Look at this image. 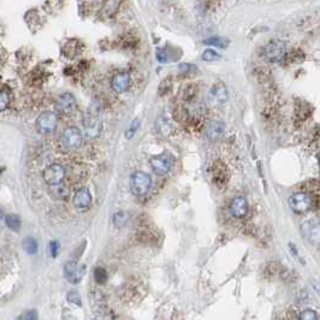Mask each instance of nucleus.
<instances>
[{
    "label": "nucleus",
    "instance_id": "obj_1",
    "mask_svg": "<svg viewBox=\"0 0 320 320\" xmlns=\"http://www.w3.org/2000/svg\"><path fill=\"white\" fill-rule=\"evenodd\" d=\"M83 128H85V135L87 139H95L99 136L101 131V121L99 111L94 106L89 107L83 117Z\"/></svg>",
    "mask_w": 320,
    "mask_h": 320
},
{
    "label": "nucleus",
    "instance_id": "obj_2",
    "mask_svg": "<svg viewBox=\"0 0 320 320\" xmlns=\"http://www.w3.org/2000/svg\"><path fill=\"white\" fill-rule=\"evenodd\" d=\"M152 187V178L146 172L136 171L130 177V189L135 196L147 195Z\"/></svg>",
    "mask_w": 320,
    "mask_h": 320
},
{
    "label": "nucleus",
    "instance_id": "obj_3",
    "mask_svg": "<svg viewBox=\"0 0 320 320\" xmlns=\"http://www.w3.org/2000/svg\"><path fill=\"white\" fill-rule=\"evenodd\" d=\"M288 46L282 40L270 41L262 50V57L270 63H278L285 58Z\"/></svg>",
    "mask_w": 320,
    "mask_h": 320
},
{
    "label": "nucleus",
    "instance_id": "obj_4",
    "mask_svg": "<svg viewBox=\"0 0 320 320\" xmlns=\"http://www.w3.org/2000/svg\"><path fill=\"white\" fill-rule=\"evenodd\" d=\"M229 92L226 86L222 82H217L212 86L207 95V101L212 107H220L228 101Z\"/></svg>",
    "mask_w": 320,
    "mask_h": 320
},
{
    "label": "nucleus",
    "instance_id": "obj_5",
    "mask_svg": "<svg viewBox=\"0 0 320 320\" xmlns=\"http://www.w3.org/2000/svg\"><path fill=\"white\" fill-rule=\"evenodd\" d=\"M151 167L153 172L158 176H165L170 172L173 165V159L169 153H163L155 155L151 159Z\"/></svg>",
    "mask_w": 320,
    "mask_h": 320
},
{
    "label": "nucleus",
    "instance_id": "obj_6",
    "mask_svg": "<svg viewBox=\"0 0 320 320\" xmlns=\"http://www.w3.org/2000/svg\"><path fill=\"white\" fill-rule=\"evenodd\" d=\"M57 123H58V117L56 113L46 111L41 113L37 119V129L40 134L47 135V134H52L56 130Z\"/></svg>",
    "mask_w": 320,
    "mask_h": 320
},
{
    "label": "nucleus",
    "instance_id": "obj_7",
    "mask_svg": "<svg viewBox=\"0 0 320 320\" xmlns=\"http://www.w3.org/2000/svg\"><path fill=\"white\" fill-rule=\"evenodd\" d=\"M62 142L63 146L67 149H70V151L79 149L81 145H82V134H81V130L76 127H69L63 133Z\"/></svg>",
    "mask_w": 320,
    "mask_h": 320
},
{
    "label": "nucleus",
    "instance_id": "obj_8",
    "mask_svg": "<svg viewBox=\"0 0 320 320\" xmlns=\"http://www.w3.org/2000/svg\"><path fill=\"white\" fill-rule=\"evenodd\" d=\"M288 203L295 213L301 214L312 207V199L306 193H296L289 197Z\"/></svg>",
    "mask_w": 320,
    "mask_h": 320
},
{
    "label": "nucleus",
    "instance_id": "obj_9",
    "mask_svg": "<svg viewBox=\"0 0 320 320\" xmlns=\"http://www.w3.org/2000/svg\"><path fill=\"white\" fill-rule=\"evenodd\" d=\"M57 110L58 112H61L62 115L65 116H70L76 111L77 109V103H76V99L73 94L70 93H63L57 99V103H56Z\"/></svg>",
    "mask_w": 320,
    "mask_h": 320
},
{
    "label": "nucleus",
    "instance_id": "obj_10",
    "mask_svg": "<svg viewBox=\"0 0 320 320\" xmlns=\"http://www.w3.org/2000/svg\"><path fill=\"white\" fill-rule=\"evenodd\" d=\"M65 175H67V172H65V169L61 164H52V165L45 169L44 179L50 185L59 184L64 181Z\"/></svg>",
    "mask_w": 320,
    "mask_h": 320
},
{
    "label": "nucleus",
    "instance_id": "obj_11",
    "mask_svg": "<svg viewBox=\"0 0 320 320\" xmlns=\"http://www.w3.org/2000/svg\"><path fill=\"white\" fill-rule=\"evenodd\" d=\"M248 209H249V206H248L247 200L243 196L234 197L230 202V212L235 218L246 217Z\"/></svg>",
    "mask_w": 320,
    "mask_h": 320
},
{
    "label": "nucleus",
    "instance_id": "obj_12",
    "mask_svg": "<svg viewBox=\"0 0 320 320\" xmlns=\"http://www.w3.org/2000/svg\"><path fill=\"white\" fill-rule=\"evenodd\" d=\"M111 87L117 94L125 93L130 87V75L128 73L116 74L115 76L112 77Z\"/></svg>",
    "mask_w": 320,
    "mask_h": 320
},
{
    "label": "nucleus",
    "instance_id": "obj_13",
    "mask_svg": "<svg viewBox=\"0 0 320 320\" xmlns=\"http://www.w3.org/2000/svg\"><path fill=\"white\" fill-rule=\"evenodd\" d=\"M85 266H79L75 264V262H68L64 267L65 276L74 284L81 282V279L83 278V274H85Z\"/></svg>",
    "mask_w": 320,
    "mask_h": 320
},
{
    "label": "nucleus",
    "instance_id": "obj_14",
    "mask_svg": "<svg viewBox=\"0 0 320 320\" xmlns=\"http://www.w3.org/2000/svg\"><path fill=\"white\" fill-rule=\"evenodd\" d=\"M74 205L80 209H86L92 205V194L87 188H80L74 195Z\"/></svg>",
    "mask_w": 320,
    "mask_h": 320
},
{
    "label": "nucleus",
    "instance_id": "obj_15",
    "mask_svg": "<svg viewBox=\"0 0 320 320\" xmlns=\"http://www.w3.org/2000/svg\"><path fill=\"white\" fill-rule=\"evenodd\" d=\"M224 133H225V125H224L223 122L212 121L206 127V136L211 141L219 140L224 135Z\"/></svg>",
    "mask_w": 320,
    "mask_h": 320
},
{
    "label": "nucleus",
    "instance_id": "obj_16",
    "mask_svg": "<svg viewBox=\"0 0 320 320\" xmlns=\"http://www.w3.org/2000/svg\"><path fill=\"white\" fill-rule=\"evenodd\" d=\"M213 176L214 182H216L217 184H219V187H222L224 183H226V179H228V170H226V166L224 165L222 161L214 163Z\"/></svg>",
    "mask_w": 320,
    "mask_h": 320
},
{
    "label": "nucleus",
    "instance_id": "obj_17",
    "mask_svg": "<svg viewBox=\"0 0 320 320\" xmlns=\"http://www.w3.org/2000/svg\"><path fill=\"white\" fill-rule=\"evenodd\" d=\"M50 195L52 196V199L62 201V200H65L69 196V189L67 185L63 183L50 185Z\"/></svg>",
    "mask_w": 320,
    "mask_h": 320
},
{
    "label": "nucleus",
    "instance_id": "obj_18",
    "mask_svg": "<svg viewBox=\"0 0 320 320\" xmlns=\"http://www.w3.org/2000/svg\"><path fill=\"white\" fill-rule=\"evenodd\" d=\"M22 243H23V249H25L28 254H32L33 255V254L38 252V242L35 238L26 237Z\"/></svg>",
    "mask_w": 320,
    "mask_h": 320
},
{
    "label": "nucleus",
    "instance_id": "obj_19",
    "mask_svg": "<svg viewBox=\"0 0 320 320\" xmlns=\"http://www.w3.org/2000/svg\"><path fill=\"white\" fill-rule=\"evenodd\" d=\"M5 223H7L8 228L13 230V231H19L21 228V219L16 214H9V216L5 218Z\"/></svg>",
    "mask_w": 320,
    "mask_h": 320
},
{
    "label": "nucleus",
    "instance_id": "obj_20",
    "mask_svg": "<svg viewBox=\"0 0 320 320\" xmlns=\"http://www.w3.org/2000/svg\"><path fill=\"white\" fill-rule=\"evenodd\" d=\"M94 278H95V282L99 283V284H104L106 283L107 278H109V274H107V272L105 268L103 267H98L95 268L94 271Z\"/></svg>",
    "mask_w": 320,
    "mask_h": 320
},
{
    "label": "nucleus",
    "instance_id": "obj_21",
    "mask_svg": "<svg viewBox=\"0 0 320 320\" xmlns=\"http://www.w3.org/2000/svg\"><path fill=\"white\" fill-rule=\"evenodd\" d=\"M205 44L213 47H219V49H225L226 45H228V41L224 40L223 38H211L208 40H205Z\"/></svg>",
    "mask_w": 320,
    "mask_h": 320
},
{
    "label": "nucleus",
    "instance_id": "obj_22",
    "mask_svg": "<svg viewBox=\"0 0 320 320\" xmlns=\"http://www.w3.org/2000/svg\"><path fill=\"white\" fill-rule=\"evenodd\" d=\"M128 222V214L124 212H117V213L113 216V224L116 226H123Z\"/></svg>",
    "mask_w": 320,
    "mask_h": 320
},
{
    "label": "nucleus",
    "instance_id": "obj_23",
    "mask_svg": "<svg viewBox=\"0 0 320 320\" xmlns=\"http://www.w3.org/2000/svg\"><path fill=\"white\" fill-rule=\"evenodd\" d=\"M297 320H318V314L313 309L302 310Z\"/></svg>",
    "mask_w": 320,
    "mask_h": 320
},
{
    "label": "nucleus",
    "instance_id": "obj_24",
    "mask_svg": "<svg viewBox=\"0 0 320 320\" xmlns=\"http://www.w3.org/2000/svg\"><path fill=\"white\" fill-rule=\"evenodd\" d=\"M67 298L69 302L76 304V306H81V304H82V300H81L80 294L77 291H75V290H71V291L68 292Z\"/></svg>",
    "mask_w": 320,
    "mask_h": 320
},
{
    "label": "nucleus",
    "instance_id": "obj_25",
    "mask_svg": "<svg viewBox=\"0 0 320 320\" xmlns=\"http://www.w3.org/2000/svg\"><path fill=\"white\" fill-rule=\"evenodd\" d=\"M218 58H219V55H218L216 51H212V50H206L201 56V59L205 62H213Z\"/></svg>",
    "mask_w": 320,
    "mask_h": 320
},
{
    "label": "nucleus",
    "instance_id": "obj_26",
    "mask_svg": "<svg viewBox=\"0 0 320 320\" xmlns=\"http://www.w3.org/2000/svg\"><path fill=\"white\" fill-rule=\"evenodd\" d=\"M9 101H10V98H9L8 93L5 91H0V111H4L8 109Z\"/></svg>",
    "mask_w": 320,
    "mask_h": 320
},
{
    "label": "nucleus",
    "instance_id": "obj_27",
    "mask_svg": "<svg viewBox=\"0 0 320 320\" xmlns=\"http://www.w3.org/2000/svg\"><path fill=\"white\" fill-rule=\"evenodd\" d=\"M139 127H140V122L137 121V119H135V121L131 123L130 128L127 131V139H133V136L135 135V133L137 131V129H139Z\"/></svg>",
    "mask_w": 320,
    "mask_h": 320
},
{
    "label": "nucleus",
    "instance_id": "obj_28",
    "mask_svg": "<svg viewBox=\"0 0 320 320\" xmlns=\"http://www.w3.org/2000/svg\"><path fill=\"white\" fill-rule=\"evenodd\" d=\"M50 252H51V255L53 256V258H56L57 255H58V252H59V243L57 241H52L50 243Z\"/></svg>",
    "mask_w": 320,
    "mask_h": 320
},
{
    "label": "nucleus",
    "instance_id": "obj_29",
    "mask_svg": "<svg viewBox=\"0 0 320 320\" xmlns=\"http://www.w3.org/2000/svg\"><path fill=\"white\" fill-rule=\"evenodd\" d=\"M25 320H38V314L35 310H31L25 315Z\"/></svg>",
    "mask_w": 320,
    "mask_h": 320
}]
</instances>
